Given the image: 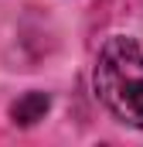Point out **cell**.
Segmentation results:
<instances>
[{"label": "cell", "mask_w": 143, "mask_h": 147, "mask_svg": "<svg viewBox=\"0 0 143 147\" xmlns=\"http://www.w3.org/2000/svg\"><path fill=\"white\" fill-rule=\"evenodd\" d=\"M96 92L112 116L143 130V51L133 38L106 41L96 65Z\"/></svg>", "instance_id": "obj_1"}, {"label": "cell", "mask_w": 143, "mask_h": 147, "mask_svg": "<svg viewBox=\"0 0 143 147\" xmlns=\"http://www.w3.org/2000/svg\"><path fill=\"white\" fill-rule=\"evenodd\" d=\"M44 113H48V96H44V92H27V96H21V99L10 106L14 123H21V127H31V123H37Z\"/></svg>", "instance_id": "obj_2"}]
</instances>
